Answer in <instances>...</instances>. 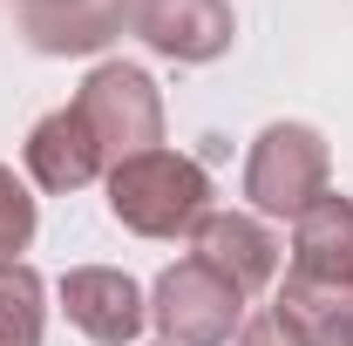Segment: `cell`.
I'll return each instance as SVG.
<instances>
[{
    "instance_id": "1",
    "label": "cell",
    "mask_w": 353,
    "mask_h": 346,
    "mask_svg": "<svg viewBox=\"0 0 353 346\" xmlns=\"http://www.w3.org/2000/svg\"><path fill=\"white\" fill-rule=\"evenodd\" d=\"M204 204V176L176 156H143L116 176V217H130L136 231H176L183 217Z\"/></svg>"
},
{
    "instance_id": "2",
    "label": "cell",
    "mask_w": 353,
    "mask_h": 346,
    "mask_svg": "<svg viewBox=\"0 0 353 346\" xmlns=\"http://www.w3.org/2000/svg\"><path fill=\"white\" fill-rule=\"evenodd\" d=\"M68 305H75V319H82L95 340H130L136 333V292L130 278H109V272H82L75 285H68Z\"/></svg>"
},
{
    "instance_id": "3",
    "label": "cell",
    "mask_w": 353,
    "mask_h": 346,
    "mask_svg": "<svg viewBox=\"0 0 353 346\" xmlns=\"http://www.w3.org/2000/svg\"><path fill=\"white\" fill-rule=\"evenodd\" d=\"M28 224H34V211H28V197H21V190H14V183L0 176V258H7V252H14L21 238H28Z\"/></svg>"
}]
</instances>
